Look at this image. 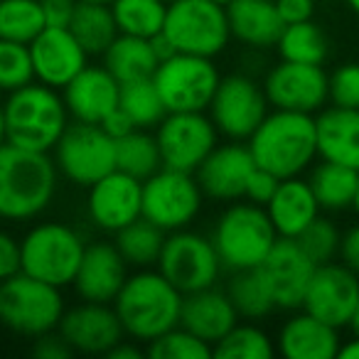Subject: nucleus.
<instances>
[{
    "instance_id": "f257e3e1",
    "label": "nucleus",
    "mask_w": 359,
    "mask_h": 359,
    "mask_svg": "<svg viewBox=\"0 0 359 359\" xmlns=\"http://www.w3.org/2000/svg\"><path fill=\"white\" fill-rule=\"evenodd\" d=\"M57 170L50 153L6 143L0 148V219L30 222L52 205Z\"/></svg>"
},
{
    "instance_id": "f03ea898",
    "label": "nucleus",
    "mask_w": 359,
    "mask_h": 359,
    "mask_svg": "<svg viewBox=\"0 0 359 359\" xmlns=\"http://www.w3.org/2000/svg\"><path fill=\"white\" fill-rule=\"evenodd\" d=\"M182 300L185 295L158 269H138L135 273H128L114 300V310L123 325L126 337L150 344L180 325Z\"/></svg>"
},
{
    "instance_id": "7ed1b4c3",
    "label": "nucleus",
    "mask_w": 359,
    "mask_h": 359,
    "mask_svg": "<svg viewBox=\"0 0 359 359\" xmlns=\"http://www.w3.org/2000/svg\"><path fill=\"white\" fill-rule=\"evenodd\" d=\"M246 145L259 168L273 172L278 180L298 177L318 158L315 116L273 109L251 133Z\"/></svg>"
},
{
    "instance_id": "20e7f679",
    "label": "nucleus",
    "mask_w": 359,
    "mask_h": 359,
    "mask_svg": "<svg viewBox=\"0 0 359 359\" xmlns=\"http://www.w3.org/2000/svg\"><path fill=\"white\" fill-rule=\"evenodd\" d=\"M3 109L8 143L37 153H50L72 123L60 89H52L40 81H30L11 91L3 101Z\"/></svg>"
},
{
    "instance_id": "39448f33",
    "label": "nucleus",
    "mask_w": 359,
    "mask_h": 359,
    "mask_svg": "<svg viewBox=\"0 0 359 359\" xmlns=\"http://www.w3.org/2000/svg\"><path fill=\"white\" fill-rule=\"evenodd\" d=\"M276 241L278 234L269 215L254 202L229 205L212 229V244L219 254L222 266L229 271L259 269Z\"/></svg>"
},
{
    "instance_id": "423d86ee",
    "label": "nucleus",
    "mask_w": 359,
    "mask_h": 359,
    "mask_svg": "<svg viewBox=\"0 0 359 359\" xmlns=\"http://www.w3.org/2000/svg\"><path fill=\"white\" fill-rule=\"evenodd\" d=\"M65 310L62 288L22 271L0 283V323L15 334L37 339L47 332H57Z\"/></svg>"
},
{
    "instance_id": "0eeeda50",
    "label": "nucleus",
    "mask_w": 359,
    "mask_h": 359,
    "mask_svg": "<svg viewBox=\"0 0 359 359\" xmlns=\"http://www.w3.org/2000/svg\"><path fill=\"white\" fill-rule=\"evenodd\" d=\"M79 231L62 222H40L20 239V271L57 288L72 285L84 256Z\"/></svg>"
},
{
    "instance_id": "6e6552de",
    "label": "nucleus",
    "mask_w": 359,
    "mask_h": 359,
    "mask_svg": "<svg viewBox=\"0 0 359 359\" xmlns=\"http://www.w3.org/2000/svg\"><path fill=\"white\" fill-rule=\"evenodd\" d=\"M163 37L172 52L215 60L231 40L226 8L212 0H175L168 6Z\"/></svg>"
},
{
    "instance_id": "1a4fd4ad",
    "label": "nucleus",
    "mask_w": 359,
    "mask_h": 359,
    "mask_svg": "<svg viewBox=\"0 0 359 359\" xmlns=\"http://www.w3.org/2000/svg\"><path fill=\"white\" fill-rule=\"evenodd\" d=\"M205 192L195 172L160 168L155 175L143 180V217L155 226L170 231L187 229L200 217Z\"/></svg>"
},
{
    "instance_id": "9d476101",
    "label": "nucleus",
    "mask_w": 359,
    "mask_h": 359,
    "mask_svg": "<svg viewBox=\"0 0 359 359\" xmlns=\"http://www.w3.org/2000/svg\"><path fill=\"white\" fill-rule=\"evenodd\" d=\"M155 269L180 293L187 295L217 285L224 266H222L219 254L212 244V236L197 234L190 229H177L165 236Z\"/></svg>"
},
{
    "instance_id": "9b49d317",
    "label": "nucleus",
    "mask_w": 359,
    "mask_h": 359,
    "mask_svg": "<svg viewBox=\"0 0 359 359\" xmlns=\"http://www.w3.org/2000/svg\"><path fill=\"white\" fill-rule=\"evenodd\" d=\"M52 153L62 177L86 190L116 170V140L96 123H69Z\"/></svg>"
},
{
    "instance_id": "f8f14e48",
    "label": "nucleus",
    "mask_w": 359,
    "mask_h": 359,
    "mask_svg": "<svg viewBox=\"0 0 359 359\" xmlns=\"http://www.w3.org/2000/svg\"><path fill=\"white\" fill-rule=\"evenodd\" d=\"M219 81V69L210 57L180 52L160 60L153 74V84L168 111H207Z\"/></svg>"
},
{
    "instance_id": "ddd939ff",
    "label": "nucleus",
    "mask_w": 359,
    "mask_h": 359,
    "mask_svg": "<svg viewBox=\"0 0 359 359\" xmlns=\"http://www.w3.org/2000/svg\"><path fill=\"white\" fill-rule=\"evenodd\" d=\"M165 168L195 172L219 143V130L205 111H168L155 126Z\"/></svg>"
},
{
    "instance_id": "4468645a",
    "label": "nucleus",
    "mask_w": 359,
    "mask_h": 359,
    "mask_svg": "<svg viewBox=\"0 0 359 359\" xmlns=\"http://www.w3.org/2000/svg\"><path fill=\"white\" fill-rule=\"evenodd\" d=\"M269 109L271 104L266 99L264 84L246 74H229L222 76L207 111L219 135L244 143L269 116Z\"/></svg>"
},
{
    "instance_id": "2eb2a0df",
    "label": "nucleus",
    "mask_w": 359,
    "mask_h": 359,
    "mask_svg": "<svg viewBox=\"0 0 359 359\" xmlns=\"http://www.w3.org/2000/svg\"><path fill=\"white\" fill-rule=\"evenodd\" d=\"M264 91L273 109L320 114L330 99V74L323 65L280 60L266 74Z\"/></svg>"
},
{
    "instance_id": "dca6fc26",
    "label": "nucleus",
    "mask_w": 359,
    "mask_h": 359,
    "mask_svg": "<svg viewBox=\"0 0 359 359\" xmlns=\"http://www.w3.org/2000/svg\"><path fill=\"white\" fill-rule=\"evenodd\" d=\"M359 303V276L344 264L330 261L315 269L310 285L305 290L303 310L332 327L342 330L349 325L354 308Z\"/></svg>"
},
{
    "instance_id": "f3484780",
    "label": "nucleus",
    "mask_w": 359,
    "mask_h": 359,
    "mask_svg": "<svg viewBox=\"0 0 359 359\" xmlns=\"http://www.w3.org/2000/svg\"><path fill=\"white\" fill-rule=\"evenodd\" d=\"M86 217L96 229L116 234L143 217V182L121 170H111L89 187Z\"/></svg>"
},
{
    "instance_id": "a211bd4d",
    "label": "nucleus",
    "mask_w": 359,
    "mask_h": 359,
    "mask_svg": "<svg viewBox=\"0 0 359 359\" xmlns=\"http://www.w3.org/2000/svg\"><path fill=\"white\" fill-rule=\"evenodd\" d=\"M318 266L310 261V256L300 249L295 239H283L273 244L264 264L259 266V273L273 298L276 308L280 310H300L303 308L305 290L310 285Z\"/></svg>"
},
{
    "instance_id": "6ab92c4d",
    "label": "nucleus",
    "mask_w": 359,
    "mask_h": 359,
    "mask_svg": "<svg viewBox=\"0 0 359 359\" xmlns=\"http://www.w3.org/2000/svg\"><path fill=\"white\" fill-rule=\"evenodd\" d=\"M57 332L69 344L72 352L81 354H109V349H114L126 337L114 305L86 300L65 310Z\"/></svg>"
},
{
    "instance_id": "aec40b11",
    "label": "nucleus",
    "mask_w": 359,
    "mask_h": 359,
    "mask_svg": "<svg viewBox=\"0 0 359 359\" xmlns=\"http://www.w3.org/2000/svg\"><path fill=\"white\" fill-rule=\"evenodd\" d=\"M27 47H30L35 81L52 89L62 91L89 65V55L76 42L69 27H45Z\"/></svg>"
},
{
    "instance_id": "412c9836",
    "label": "nucleus",
    "mask_w": 359,
    "mask_h": 359,
    "mask_svg": "<svg viewBox=\"0 0 359 359\" xmlns=\"http://www.w3.org/2000/svg\"><path fill=\"white\" fill-rule=\"evenodd\" d=\"M256 163L249 145L241 140L217 143V148L205 158V163L195 170L205 197L217 202H236L244 200L246 180L254 172Z\"/></svg>"
},
{
    "instance_id": "4be33fe9",
    "label": "nucleus",
    "mask_w": 359,
    "mask_h": 359,
    "mask_svg": "<svg viewBox=\"0 0 359 359\" xmlns=\"http://www.w3.org/2000/svg\"><path fill=\"white\" fill-rule=\"evenodd\" d=\"M128 278V264L111 241H94L84 249L81 264L72 280V288L86 303L114 305Z\"/></svg>"
},
{
    "instance_id": "5701e85b",
    "label": "nucleus",
    "mask_w": 359,
    "mask_h": 359,
    "mask_svg": "<svg viewBox=\"0 0 359 359\" xmlns=\"http://www.w3.org/2000/svg\"><path fill=\"white\" fill-rule=\"evenodd\" d=\"M62 99L72 121L101 126L106 116L118 109L121 84L104 65H86L62 89Z\"/></svg>"
},
{
    "instance_id": "b1692460",
    "label": "nucleus",
    "mask_w": 359,
    "mask_h": 359,
    "mask_svg": "<svg viewBox=\"0 0 359 359\" xmlns=\"http://www.w3.org/2000/svg\"><path fill=\"white\" fill-rule=\"evenodd\" d=\"M273 224L276 234L283 239H298L310 224L320 217V205L308 180L285 177L278 182L273 197L264 207Z\"/></svg>"
},
{
    "instance_id": "393cba45",
    "label": "nucleus",
    "mask_w": 359,
    "mask_h": 359,
    "mask_svg": "<svg viewBox=\"0 0 359 359\" xmlns=\"http://www.w3.org/2000/svg\"><path fill=\"white\" fill-rule=\"evenodd\" d=\"M339 330L310 313H295L280 325L278 349L285 359H334L339 352Z\"/></svg>"
},
{
    "instance_id": "a878e982",
    "label": "nucleus",
    "mask_w": 359,
    "mask_h": 359,
    "mask_svg": "<svg viewBox=\"0 0 359 359\" xmlns=\"http://www.w3.org/2000/svg\"><path fill=\"white\" fill-rule=\"evenodd\" d=\"M239 323L234 303L229 300L226 290H219L217 285L197 293H187L182 300V315L180 325L197 334L200 339L210 342L215 347L234 325Z\"/></svg>"
},
{
    "instance_id": "bb28decb",
    "label": "nucleus",
    "mask_w": 359,
    "mask_h": 359,
    "mask_svg": "<svg viewBox=\"0 0 359 359\" xmlns=\"http://www.w3.org/2000/svg\"><path fill=\"white\" fill-rule=\"evenodd\" d=\"M318 158L359 170V109L330 106L315 118Z\"/></svg>"
},
{
    "instance_id": "cd10ccee",
    "label": "nucleus",
    "mask_w": 359,
    "mask_h": 359,
    "mask_svg": "<svg viewBox=\"0 0 359 359\" xmlns=\"http://www.w3.org/2000/svg\"><path fill=\"white\" fill-rule=\"evenodd\" d=\"M231 37L251 50H271L278 42L285 22L280 20L276 0H234L226 8Z\"/></svg>"
},
{
    "instance_id": "c85d7f7f",
    "label": "nucleus",
    "mask_w": 359,
    "mask_h": 359,
    "mask_svg": "<svg viewBox=\"0 0 359 359\" xmlns=\"http://www.w3.org/2000/svg\"><path fill=\"white\" fill-rule=\"evenodd\" d=\"M101 57H104V67L118 79V84L150 79L160 65L153 40L133 35H118Z\"/></svg>"
},
{
    "instance_id": "c756f323",
    "label": "nucleus",
    "mask_w": 359,
    "mask_h": 359,
    "mask_svg": "<svg viewBox=\"0 0 359 359\" xmlns=\"http://www.w3.org/2000/svg\"><path fill=\"white\" fill-rule=\"evenodd\" d=\"M69 30L89 57L104 55L111 42L118 37V27H116L111 6H106V3H91V0H79L76 3Z\"/></svg>"
},
{
    "instance_id": "7c9ffc66",
    "label": "nucleus",
    "mask_w": 359,
    "mask_h": 359,
    "mask_svg": "<svg viewBox=\"0 0 359 359\" xmlns=\"http://www.w3.org/2000/svg\"><path fill=\"white\" fill-rule=\"evenodd\" d=\"M357 172L359 170L339 163H330V160H323L320 165H315L308 182L313 187L315 197H318L320 210H352L354 192H357Z\"/></svg>"
},
{
    "instance_id": "2f4dec72",
    "label": "nucleus",
    "mask_w": 359,
    "mask_h": 359,
    "mask_svg": "<svg viewBox=\"0 0 359 359\" xmlns=\"http://www.w3.org/2000/svg\"><path fill=\"white\" fill-rule=\"evenodd\" d=\"M116 249L123 256L128 269H155L160 259V251L165 244V231L148 222L145 217H138L128 226L116 231Z\"/></svg>"
},
{
    "instance_id": "473e14b6",
    "label": "nucleus",
    "mask_w": 359,
    "mask_h": 359,
    "mask_svg": "<svg viewBox=\"0 0 359 359\" xmlns=\"http://www.w3.org/2000/svg\"><path fill=\"white\" fill-rule=\"evenodd\" d=\"M163 168L158 140L145 128H133L116 140V170L135 180H148Z\"/></svg>"
},
{
    "instance_id": "72a5a7b5",
    "label": "nucleus",
    "mask_w": 359,
    "mask_h": 359,
    "mask_svg": "<svg viewBox=\"0 0 359 359\" xmlns=\"http://www.w3.org/2000/svg\"><path fill=\"white\" fill-rule=\"evenodd\" d=\"M118 35H133L153 40L163 32L168 3L165 0H111Z\"/></svg>"
},
{
    "instance_id": "f704fd0d",
    "label": "nucleus",
    "mask_w": 359,
    "mask_h": 359,
    "mask_svg": "<svg viewBox=\"0 0 359 359\" xmlns=\"http://www.w3.org/2000/svg\"><path fill=\"white\" fill-rule=\"evenodd\" d=\"M280 60L300 65H323L327 60V37L313 20L285 25L276 42Z\"/></svg>"
},
{
    "instance_id": "c9c22d12",
    "label": "nucleus",
    "mask_w": 359,
    "mask_h": 359,
    "mask_svg": "<svg viewBox=\"0 0 359 359\" xmlns=\"http://www.w3.org/2000/svg\"><path fill=\"white\" fill-rule=\"evenodd\" d=\"M118 109L128 116L135 128H145V130L155 128L165 118V114H168V109H165L163 99H160L158 89L153 84V76L150 79H135L128 81V84H121Z\"/></svg>"
},
{
    "instance_id": "e433bc0d",
    "label": "nucleus",
    "mask_w": 359,
    "mask_h": 359,
    "mask_svg": "<svg viewBox=\"0 0 359 359\" xmlns=\"http://www.w3.org/2000/svg\"><path fill=\"white\" fill-rule=\"evenodd\" d=\"M226 295L234 303L239 318L251 320V323L266 318L276 310V303L266 288L264 278H261L259 269L234 271L229 285H226Z\"/></svg>"
},
{
    "instance_id": "4c0bfd02",
    "label": "nucleus",
    "mask_w": 359,
    "mask_h": 359,
    "mask_svg": "<svg viewBox=\"0 0 359 359\" xmlns=\"http://www.w3.org/2000/svg\"><path fill=\"white\" fill-rule=\"evenodd\" d=\"M45 27L40 0H0V40L30 45Z\"/></svg>"
},
{
    "instance_id": "58836bf2",
    "label": "nucleus",
    "mask_w": 359,
    "mask_h": 359,
    "mask_svg": "<svg viewBox=\"0 0 359 359\" xmlns=\"http://www.w3.org/2000/svg\"><path fill=\"white\" fill-rule=\"evenodd\" d=\"M276 344L259 325L236 323L219 342L215 344V357L222 359H271Z\"/></svg>"
},
{
    "instance_id": "ea45409f",
    "label": "nucleus",
    "mask_w": 359,
    "mask_h": 359,
    "mask_svg": "<svg viewBox=\"0 0 359 359\" xmlns=\"http://www.w3.org/2000/svg\"><path fill=\"white\" fill-rule=\"evenodd\" d=\"M145 354L153 359H210L215 357V347L200 339L197 334H192L182 325H177L170 332L153 339Z\"/></svg>"
},
{
    "instance_id": "a19ab883",
    "label": "nucleus",
    "mask_w": 359,
    "mask_h": 359,
    "mask_svg": "<svg viewBox=\"0 0 359 359\" xmlns=\"http://www.w3.org/2000/svg\"><path fill=\"white\" fill-rule=\"evenodd\" d=\"M30 81H35L30 47L22 42L0 40V91L11 94Z\"/></svg>"
},
{
    "instance_id": "79ce46f5",
    "label": "nucleus",
    "mask_w": 359,
    "mask_h": 359,
    "mask_svg": "<svg viewBox=\"0 0 359 359\" xmlns=\"http://www.w3.org/2000/svg\"><path fill=\"white\" fill-rule=\"evenodd\" d=\"M300 244V249L310 256L315 266L330 264L339 256V244H342V231L337 229V224L325 217H318L303 234L295 239Z\"/></svg>"
},
{
    "instance_id": "37998d69",
    "label": "nucleus",
    "mask_w": 359,
    "mask_h": 359,
    "mask_svg": "<svg viewBox=\"0 0 359 359\" xmlns=\"http://www.w3.org/2000/svg\"><path fill=\"white\" fill-rule=\"evenodd\" d=\"M330 101L342 109H359V65H342L330 74Z\"/></svg>"
},
{
    "instance_id": "c03bdc74",
    "label": "nucleus",
    "mask_w": 359,
    "mask_h": 359,
    "mask_svg": "<svg viewBox=\"0 0 359 359\" xmlns=\"http://www.w3.org/2000/svg\"><path fill=\"white\" fill-rule=\"evenodd\" d=\"M278 182H280V180L276 177L273 172H269V170H264V168H259V165H256L254 172H251L249 180H246L244 200L254 202V205H259V207H266L271 197H273Z\"/></svg>"
},
{
    "instance_id": "a18cd8bd",
    "label": "nucleus",
    "mask_w": 359,
    "mask_h": 359,
    "mask_svg": "<svg viewBox=\"0 0 359 359\" xmlns=\"http://www.w3.org/2000/svg\"><path fill=\"white\" fill-rule=\"evenodd\" d=\"M15 273H20V241L0 231V283Z\"/></svg>"
},
{
    "instance_id": "49530a36",
    "label": "nucleus",
    "mask_w": 359,
    "mask_h": 359,
    "mask_svg": "<svg viewBox=\"0 0 359 359\" xmlns=\"http://www.w3.org/2000/svg\"><path fill=\"white\" fill-rule=\"evenodd\" d=\"M47 27H69L79 0H40Z\"/></svg>"
},
{
    "instance_id": "de8ad7c7",
    "label": "nucleus",
    "mask_w": 359,
    "mask_h": 359,
    "mask_svg": "<svg viewBox=\"0 0 359 359\" xmlns=\"http://www.w3.org/2000/svg\"><path fill=\"white\" fill-rule=\"evenodd\" d=\"M276 8H278L280 20L285 25H293V22L313 20L315 0H276Z\"/></svg>"
},
{
    "instance_id": "09e8293b",
    "label": "nucleus",
    "mask_w": 359,
    "mask_h": 359,
    "mask_svg": "<svg viewBox=\"0 0 359 359\" xmlns=\"http://www.w3.org/2000/svg\"><path fill=\"white\" fill-rule=\"evenodd\" d=\"M35 357H40V359H67V357H72V347L69 344L62 339V334L60 332H47V334H42V337H37L35 339Z\"/></svg>"
},
{
    "instance_id": "8fccbe9b",
    "label": "nucleus",
    "mask_w": 359,
    "mask_h": 359,
    "mask_svg": "<svg viewBox=\"0 0 359 359\" xmlns=\"http://www.w3.org/2000/svg\"><path fill=\"white\" fill-rule=\"evenodd\" d=\"M339 261H342L352 273L359 276V224L349 226V229L342 234V244H339Z\"/></svg>"
},
{
    "instance_id": "3c124183",
    "label": "nucleus",
    "mask_w": 359,
    "mask_h": 359,
    "mask_svg": "<svg viewBox=\"0 0 359 359\" xmlns=\"http://www.w3.org/2000/svg\"><path fill=\"white\" fill-rule=\"evenodd\" d=\"M101 128H104L106 133H109L114 140H118L121 135L130 133V130H133L135 126L130 123V118L123 114V111H121V109H116L114 114H109V116H106V118H104V123H101Z\"/></svg>"
},
{
    "instance_id": "603ef678",
    "label": "nucleus",
    "mask_w": 359,
    "mask_h": 359,
    "mask_svg": "<svg viewBox=\"0 0 359 359\" xmlns=\"http://www.w3.org/2000/svg\"><path fill=\"white\" fill-rule=\"evenodd\" d=\"M106 357L109 359H140L143 357V349H140V342H135V339H121L114 349H109Z\"/></svg>"
},
{
    "instance_id": "864d4df0",
    "label": "nucleus",
    "mask_w": 359,
    "mask_h": 359,
    "mask_svg": "<svg viewBox=\"0 0 359 359\" xmlns=\"http://www.w3.org/2000/svg\"><path fill=\"white\" fill-rule=\"evenodd\" d=\"M339 359H359V337L354 334L352 339L339 344V352H337Z\"/></svg>"
},
{
    "instance_id": "5fc2aeb1",
    "label": "nucleus",
    "mask_w": 359,
    "mask_h": 359,
    "mask_svg": "<svg viewBox=\"0 0 359 359\" xmlns=\"http://www.w3.org/2000/svg\"><path fill=\"white\" fill-rule=\"evenodd\" d=\"M8 143V130H6V109H3V101H0V148Z\"/></svg>"
},
{
    "instance_id": "6e6d98bb",
    "label": "nucleus",
    "mask_w": 359,
    "mask_h": 359,
    "mask_svg": "<svg viewBox=\"0 0 359 359\" xmlns=\"http://www.w3.org/2000/svg\"><path fill=\"white\" fill-rule=\"evenodd\" d=\"M347 327L352 330V334H357V337H359V303H357V308H354L352 318H349V325H347Z\"/></svg>"
},
{
    "instance_id": "4d7b16f0",
    "label": "nucleus",
    "mask_w": 359,
    "mask_h": 359,
    "mask_svg": "<svg viewBox=\"0 0 359 359\" xmlns=\"http://www.w3.org/2000/svg\"><path fill=\"white\" fill-rule=\"evenodd\" d=\"M352 210L357 212V217H359V172H357V192H354V202H352Z\"/></svg>"
},
{
    "instance_id": "13d9d810",
    "label": "nucleus",
    "mask_w": 359,
    "mask_h": 359,
    "mask_svg": "<svg viewBox=\"0 0 359 359\" xmlns=\"http://www.w3.org/2000/svg\"><path fill=\"white\" fill-rule=\"evenodd\" d=\"M344 3H347L349 11H352L354 15H359V0H344Z\"/></svg>"
},
{
    "instance_id": "bf43d9fd",
    "label": "nucleus",
    "mask_w": 359,
    "mask_h": 359,
    "mask_svg": "<svg viewBox=\"0 0 359 359\" xmlns=\"http://www.w3.org/2000/svg\"><path fill=\"white\" fill-rule=\"evenodd\" d=\"M212 3H217V6H222V8H229L234 0H212Z\"/></svg>"
},
{
    "instance_id": "052dcab7",
    "label": "nucleus",
    "mask_w": 359,
    "mask_h": 359,
    "mask_svg": "<svg viewBox=\"0 0 359 359\" xmlns=\"http://www.w3.org/2000/svg\"><path fill=\"white\" fill-rule=\"evenodd\" d=\"M91 3H106V6H109L111 0H91Z\"/></svg>"
},
{
    "instance_id": "680f3d73",
    "label": "nucleus",
    "mask_w": 359,
    "mask_h": 359,
    "mask_svg": "<svg viewBox=\"0 0 359 359\" xmlns=\"http://www.w3.org/2000/svg\"><path fill=\"white\" fill-rule=\"evenodd\" d=\"M165 3H168V6H170V3H175V0H165Z\"/></svg>"
}]
</instances>
